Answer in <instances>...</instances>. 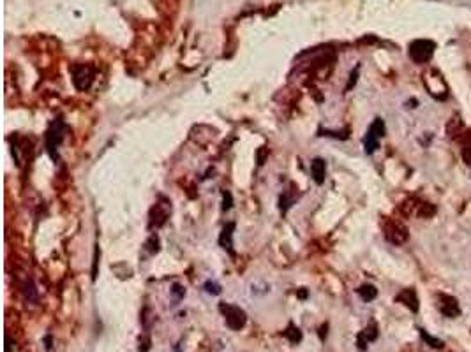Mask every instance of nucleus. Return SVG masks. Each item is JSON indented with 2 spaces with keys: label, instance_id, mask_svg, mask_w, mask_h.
Returning a JSON list of instances; mask_svg holds the SVG:
<instances>
[{
  "label": "nucleus",
  "instance_id": "2eb2a0df",
  "mask_svg": "<svg viewBox=\"0 0 471 352\" xmlns=\"http://www.w3.org/2000/svg\"><path fill=\"white\" fill-rule=\"evenodd\" d=\"M293 203H295V196L289 192V190H286V192L281 196V211L286 213L291 206H293Z\"/></svg>",
  "mask_w": 471,
  "mask_h": 352
},
{
  "label": "nucleus",
  "instance_id": "20e7f679",
  "mask_svg": "<svg viewBox=\"0 0 471 352\" xmlns=\"http://www.w3.org/2000/svg\"><path fill=\"white\" fill-rule=\"evenodd\" d=\"M221 312L224 314L226 324H228V326H230L232 329L238 331L240 328H244V324H245V320H247V317H245V312L242 310V308L233 307V305H224V303H221Z\"/></svg>",
  "mask_w": 471,
  "mask_h": 352
},
{
  "label": "nucleus",
  "instance_id": "5701e85b",
  "mask_svg": "<svg viewBox=\"0 0 471 352\" xmlns=\"http://www.w3.org/2000/svg\"><path fill=\"white\" fill-rule=\"evenodd\" d=\"M463 159H464V162H466V164H471V146H464Z\"/></svg>",
  "mask_w": 471,
  "mask_h": 352
},
{
  "label": "nucleus",
  "instance_id": "423d86ee",
  "mask_svg": "<svg viewBox=\"0 0 471 352\" xmlns=\"http://www.w3.org/2000/svg\"><path fill=\"white\" fill-rule=\"evenodd\" d=\"M385 236H387V240H389L390 243H393V245H402V243L408 240V231H406V227H402L401 224L392 222V224H389L385 227Z\"/></svg>",
  "mask_w": 471,
  "mask_h": 352
},
{
  "label": "nucleus",
  "instance_id": "0eeeda50",
  "mask_svg": "<svg viewBox=\"0 0 471 352\" xmlns=\"http://www.w3.org/2000/svg\"><path fill=\"white\" fill-rule=\"evenodd\" d=\"M395 299L397 301H401L402 305H406L411 312L418 310V298H417V292H415L413 289H404V291H401L399 294H397Z\"/></svg>",
  "mask_w": 471,
  "mask_h": 352
},
{
  "label": "nucleus",
  "instance_id": "9b49d317",
  "mask_svg": "<svg viewBox=\"0 0 471 352\" xmlns=\"http://www.w3.org/2000/svg\"><path fill=\"white\" fill-rule=\"evenodd\" d=\"M358 294L364 301H372L378 296V289L371 283H364V285L358 287Z\"/></svg>",
  "mask_w": 471,
  "mask_h": 352
},
{
  "label": "nucleus",
  "instance_id": "1a4fd4ad",
  "mask_svg": "<svg viewBox=\"0 0 471 352\" xmlns=\"http://www.w3.org/2000/svg\"><path fill=\"white\" fill-rule=\"evenodd\" d=\"M168 218V208L162 210V205H156L150 211V227H161Z\"/></svg>",
  "mask_w": 471,
  "mask_h": 352
},
{
  "label": "nucleus",
  "instance_id": "a211bd4d",
  "mask_svg": "<svg viewBox=\"0 0 471 352\" xmlns=\"http://www.w3.org/2000/svg\"><path fill=\"white\" fill-rule=\"evenodd\" d=\"M434 213H436V208H434L432 205H422V210H420V217H424V218H429V217H432Z\"/></svg>",
  "mask_w": 471,
  "mask_h": 352
},
{
  "label": "nucleus",
  "instance_id": "4be33fe9",
  "mask_svg": "<svg viewBox=\"0 0 471 352\" xmlns=\"http://www.w3.org/2000/svg\"><path fill=\"white\" fill-rule=\"evenodd\" d=\"M356 78H358V67H356V69L352 72V76H350V83H348L346 90H350V88H352V86L355 85V83H356Z\"/></svg>",
  "mask_w": 471,
  "mask_h": 352
},
{
  "label": "nucleus",
  "instance_id": "dca6fc26",
  "mask_svg": "<svg viewBox=\"0 0 471 352\" xmlns=\"http://www.w3.org/2000/svg\"><path fill=\"white\" fill-rule=\"evenodd\" d=\"M420 336L427 342V344L431 345V347H434V349H441V347H443V342H441V340H438V338L431 336L429 333H426L424 329H420Z\"/></svg>",
  "mask_w": 471,
  "mask_h": 352
},
{
  "label": "nucleus",
  "instance_id": "f257e3e1",
  "mask_svg": "<svg viewBox=\"0 0 471 352\" xmlns=\"http://www.w3.org/2000/svg\"><path fill=\"white\" fill-rule=\"evenodd\" d=\"M434 49H436V44L432 41L418 39V41L411 42V46H409V57L417 64H426L434 55Z\"/></svg>",
  "mask_w": 471,
  "mask_h": 352
},
{
  "label": "nucleus",
  "instance_id": "f03ea898",
  "mask_svg": "<svg viewBox=\"0 0 471 352\" xmlns=\"http://www.w3.org/2000/svg\"><path fill=\"white\" fill-rule=\"evenodd\" d=\"M64 132H66V125H64L62 120H55L46 132V146H48L51 159H57V148L60 146L64 136H66Z\"/></svg>",
  "mask_w": 471,
  "mask_h": 352
},
{
  "label": "nucleus",
  "instance_id": "6e6552de",
  "mask_svg": "<svg viewBox=\"0 0 471 352\" xmlns=\"http://www.w3.org/2000/svg\"><path fill=\"white\" fill-rule=\"evenodd\" d=\"M233 231H235V224L230 222V224L224 225L223 233L219 236V245L223 246L224 250H228L230 254H233Z\"/></svg>",
  "mask_w": 471,
  "mask_h": 352
},
{
  "label": "nucleus",
  "instance_id": "7ed1b4c3",
  "mask_svg": "<svg viewBox=\"0 0 471 352\" xmlns=\"http://www.w3.org/2000/svg\"><path fill=\"white\" fill-rule=\"evenodd\" d=\"M71 72H73V83L78 90L85 92L90 88L92 81H94V69L90 66H83V64L81 66H73Z\"/></svg>",
  "mask_w": 471,
  "mask_h": 352
},
{
  "label": "nucleus",
  "instance_id": "412c9836",
  "mask_svg": "<svg viewBox=\"0 0 471 352\" xmlns=\"http://www.w3.org/2000/svg\"><path fill=\"white\" fill-rule=\"evenodd\" d=\"M205 287H207V291L212 292V294H219V292H221V289H219V285H217V283L207 282V283H205Z\"/></svg>",
  "mask_w": 471,
  "mask_h": 352
},
{
  "label": "nucleus",
  "instance_id": "ddd939ff",
  "mask_svg": "<svg viewBox=\"0 0 471 352\" xmlns=\"http://www.w3.org/2000/svg\"><path fill=\"white\" fill-rule=\"evenodd\" d=\"M364 146H365V153H374L378 150V146H380V138H376L374 134H371V132L367 131V134H365V140H364Z\"/></svg>",
  "mask_w": 471,
  "mask_h": 352
},
{
  "label": "nucleus",
  "instance_id": "4468645a",
  "mask_svg": "<svg viewBox=\"0 0 471 352\" xmlns=\"http://www.w3.org/2000/svg\"><path fill=\"white\" fill-rule=\"evenodd\" d=\"M369 132L371 134H374L376 138H383L385 136V122L381 118H376L374 122L371 123V127H369Z\"/></svg>",
  "mask_w": 471,
  "mask_h": 352
},
{
  "label": "nucleus",
  "instance_id": "9d476101",
  "mask_svg": "<svg viewBox=\"0 0 471 352\" xmlns=\"http://www.w3.org/2000/svg\"><path fill=\"white\" fill-rule=\"evenodd\" d=\"M311 173H313V180L318 185L325 181V173H327V164L323 159H314L311 162Z\"/></svg>",
  "mask_w": 471,
  "mask_h": 352
},
{
  "label": "nucleus",
  "instance_id": "f3484780",
  "mask_svg": "<svg viewBox=\"0 0 471 352\" xmlns=\"http://www.w3.org/2000/svg\"><path fill=\"white\" fill-rule=\"evenodd\" d=\"M284 336H288L289 340L293 342H300V338H302V333H300V329L298 328H295V326H289L288 328V331L284 333Z\"/></svg>",
  "mask_w": 471,
  "mask_h": 352
},
{
  "label": "nucleus",
  "instance_id": "6ab92c4d",
  "mask_svg": "<svg viewBox=\"0 0 471 352\" xmlns=\"http://www.w3.org/2000/svg\"><path fill=\"white\" fill-rule=\"evenodd\" d=\"M223 197H224V201H223V210H224V211H226V210L232 208V203H233L232 192H228V190H224V192H223Z\"/></svg>",
  "mask_w": 471,
  "mask_h": 352
},
{
  "label": "nucleus",
  "instance_id": "39448f33",
  "mask_svg": "<svg viewBox=\"0 0 471 352\" xmlns=\"http://www.w3.org/2000/svg\"><path fill=\"white\" fill-rule=\"evenodd\" d=\"M438 308H439V312H441L443 316L450 317V319L461 316V308H459L457 299H455L454 296L439 294L438 296Z\"/></svg>",
  "mask_w": 471,
  "mask_h": 352
},
{
  "label": "nucleus",
  "instance_id": "aec40b11",
  "mask_svg": "<svg viewBox=\"0 0 471 352\" xmlns=\"http://www.w3.org/2000/svg\"><path fill=\"white\" fill-rule=\"evenodd\" d=\"M97 264H99V248H95V257H94V270H92V280L97 277Z\"/></svg>",
  "mask_w": 471,
  "mask_h": 352
},
{
  "label": "nucleus",
  "instance_id": "f8f14e48",
  "mask_svg": "<svg viewBox=\"0 0 471 352\" xmlns=\"http://www.w3.org/2000/svg\"><path fill=\"white\" fill-rule=\"evenodd\" d=\"M21 292H23L25 299L30 301V303H36V301H38V292H36V287H34V283L30 282V280H25V282L21 283Z\"/></svg>",
  "mask_w": 471,
  "mask_h": 352
}]
</instances>
